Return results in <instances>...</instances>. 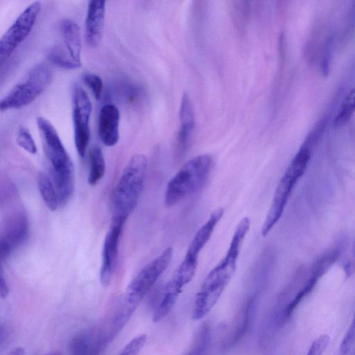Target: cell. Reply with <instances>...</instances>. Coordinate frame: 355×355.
Here are the masks:
<instances>
[{
	"label": "cell",
	"mask_w": 355,
	"mask_h": 355,
	"mask_svg": "<svg viewBox=\"0 0 355 355\" xmlns=\"http://www.w3.org/2000/svg\"><path fill=\"white\" fill-rule=\"evenodd\" d=\"M49 60L58 67L65 69H75L81 67L69 55L62 46L58 45L52 48L48 55Z\"/></svg>",
	"instance_id": "obj_22"
},
{
	"label": "cell",
	"mask_w": 355,
	"mask_h": 355,
	"mask_svg": "<svg viewBox=\"0 0 355 355\" xmlns=\"http://www.w3.org/2000/svg\"><path fill=\"white\" fill-rule=\"evenodd\" d=\"M256 301V296H252L243 304L239 313L233 331L224 344L225 348L232 347L245 335L254 315Z\"/></svg>",
	"instance_id": "obj_18"
},
{
	"label": "cell",
	"mask_w": 355,
	"mask_h": 355,
	"mask_svg": "<svg viewBox=\"0 0 355 355\" xmlns=\"http://www.w3.org/2000/svg\"><path fill=\"white\" fill-rule=\"evenodd\" d=\"M355 87V86H354Z\"/></svg>",
	"instance_id": "obj_34"
},
{
	"label": "cell",
	"mask_w": 355,
	"mask_h": 355,
	"mask_svg": "<svg viewBox=\"0 0 355 355\" xmlns=\"http://www.w3.org/2000/svg\"><path fill=\"white\" fill-rule=\"evenodd\" d=\"M48 355H59V354H57V353H53V354H48Z\"/></svg>",
	"instance_id": "obj_33"
},
{
	"label": "cell",
	"mask_w": 355,
	"mask_h": 355,
	"mask_svg": "<svg viewBox=\"0 0 355 355\" xmlns=\"http://www.w3.org/2000/svg\"><path fill=\"white\" fill-rule=\"evenodd\" d=\"M16 142L27 153L31 155L37 153V148L35 140L26 128L22 126L17 130Z\"/></svg>",
	"instance_id": "obj_24"
},
{
	"label": "cell",
	"mask_w": 355,
	"mask_h": 355,
	"mask_svg": "<svg viewBox=\"0 0 355 355\" xmlns=\"http://www.w3.org/2000/svg\"><path fill=\"white\" fill-rule=\"evenodd\" d=\"M333 38L329 37L325 42L321 60V71L324 76L329 73V66L331 60Z\"/></svg>",
	"instance_id": "obj_29"
},
{
	"label": "cell",
	"mask_w": 355,
	"mask_h": 355,
	"mask_svg": "<svg viewBox=\"0 0 355 355\" xmlns=\"http://www.w3.org/2000/svg\"><path fill=\"white\" fill-rule=\"evenodd\" d=\"M105 17V1L92 0L88 3L85 19V41L88 46L96 47L101 43Z\"/></svg>",
	"instance_id": "obj_16"
},
{
	"label": "cell",
	"mask_w": 355,
	"mask_h": 355,
	"mask_svg": "<svg viewBox=\"0 0 355 355\" xmlns=\"http://www.w3.org/2000/svg\"><path fill=\"white\" fill-rule=\"evenodd\" d=\"M28 234L27 218L21 212L13 216L8 222L5 236L0 243V259L2 263L16 248L24 242Z\"/></svg>",
	"instance_id": "obj_13"
},
{
	"label": "cell",
	"mask_w": 355,
	"mask_h": 355,
	"mask_svg": "<svg viewBox=\"0 0 355 355\" xmlns=\"http://www.w3.org/2000/svg\"><path fill=\"white\" fill-rule=\"evenodd\" d=\"M37 186L47 208L51 211H56L60 204L55 186L51 176L44 172H40L38 175Z\"/></svg>",
	"instance_id": "obj_20"
},
{
	"label": "cell",
	"mask_w": 355,
	"mask_h": 355,
	"mask_svg": "<svg viewBox=\"0 0 355 355\" xmlns=\"http://www.w3.org/2000/svg\"><path fill=\"white\" fill-rule=\"evenodd\" d=\"M42 4L33 1L17 17L0 40V61L5 62L32 31L40 12Z\"/></svg>",
	"instance_id": "obj_9"
},
{
	"label": "cell",
	"mask_w": 355,
	"mask_h": 355,
	"mask_svg": "<svg viewBox=\"0 0 355 355\" xmlns=\"http://www.w3.org/2000/svg\"><path fill=\"white\" fill-rule=\"evenodd\" d=\"M209 154L198 155L187 162L168 182L164 204L171 207L200 190L205 184L213 166Z\"/></svg>",
	"instance_id": "obj_4"
},
{
	"label": "cell",
	"mask_w": 355,
	"mask_h": 355,
	"mask_svg": "<svg viewBox=\"0 0 355 355\" xmlns=\"http://www.w3.org/2000/svg\"><path fill=\"white\" fill-rule=\"evenodd\" d=\"M10 292L8 284L4 277L2 266L0 270V295L2 299L6 298Z\"/></svg>",
	"instance_id": "obj_30"
},
{
	"label": "cell",
	"mask_w": 355,
	"mask_h": 355,
	"mask_svg": "<svg viewBox=\"0 0 355 355\" xmlns=\"http://www.w3.org/2000/svg\"><path fill=\"white\" fill-rule=\"evenodd\" d=\"M148 160L143 154L133 155L125 166L112 196L113 218L126 221L136 207L146 175Z\"/></svg>",
	"instance_id": "obj_3"
},
{
	"label": "cell",
	"mask_w": 355,
	"mask_h": 355,
	"mask_svg": "<svg viewBox=\"0 0 355 355\" xmlns=\"http://www.w3.org/2000/svg\"><path fill=\"white\" fill-rule=\"evenodd\" d=\"M172 257L173 248L168 247L147 263L130 282L119 304L133 313L146 294L169 266Z\"/></svg>",
	"instance_id": "obj_6"
},
{
	"label": "cell",
	"mask_w": 355,
	"mask_h": 355,
	"mask_svg": "<svg viewBox=\"0 0 355 355\" xmlns=\"http://www.w3.org/2000/svg\"><path fill=\"white\" fill-rule=\"evenodd\" d=\"M223 214V207L214 210L191 240L184 259L171 278L181 288H183L193 279L197 269L199 254L209 241Z\"/></svg>",
	"instance_id": "obj_8"
},
{
	"label": "cell",
	"mask_w": 355,
	"mask_h": 355,
	"mask_svg": "<svg viewBox=\"0 0 355 355\" xmlns=\"http://www.w3.org/2000/svg\"><path fill=\"white\" fill-rule=\"evenodd\" d=\"M105 172V162L101 148L95 146L89 153V172L88 183L96 185L103 177Z\"/></svg>",
	"instance_id": "obj_21"
},
{
	"label": "cell",
	"mask_w": 355,
	"mask_h": 355,
	"mask_svg": "<svg viewBox=\"0 0 355 355\" xmlns=\"http://www.w3.org/2000/svg\"><path fill=\"white\" fill-rule=\"evenodd\" d=\"M60 29L63 40V48L75 62L81 64L82 41L79 26L73 20L61 21Z\"/></svg>",
	"instance_id": "obj_17"
},
{
	"label": "cell",
	"mask_w": 355,
	"mask_h": 355,
	"mask_svg": "<svg viewBox=\"0 0 355 355\" xmlns=\"http://www.w3.org/2000/svg\"><path fill=\"white\" fill-rule=\"evenodd\" d=\"M37 125L40 132L46 154L51 164V179L55 186L59 198L69 201L75 187L73 162L64 148L59 135L46 119L37 118Z\"/></svg>",
	"instance_id": "obj_2"
},
{
	"label": "cell",
	"mask_w": 355,
	"mask_h": 355,
	"mask_svg": "<svg viewBox=\"0 0 355 355\" xmlns=\"http://www.w3.org/2000/svg\"><path fill=\"white\" fill-rule=\"evenodd\" d=\"M26 350L23 347H16L10 351L6 355H25Z\"/></svg>",
	"instance_id": "obj_32"
},
{
	"label": "cell",
	"mask_w": 355,
	"mask_h": 355,
	"mask_svg": "<svg viewBox=\"0 0 355 355\" xmlns=\"http://www.w3.org/2000/svg\"><path fill=\"white\" fill-rule=\"evenodd\" d=\"M125 223L121 220L112 219V226L105 236L100 270V282L103 286H107L111 282L114 271L119 240Z\"/></svg>",
	"instance_id": "obj_11"
},
{
	"label": "cell",
	"mask_w": 355,
	"mask_h": 355,
	"mask_svg": "<svg viewBox=\"0 0 355 355\" xmlns=\"http://www.w3.org/2000/svg\"><path fill=\"white\" fill-rule=\"evenodd\" d=\"M345 269L347 277L351 276L355 272V243L352 257L349 259L347 263H346Z\"/></svg>",
	"instance_id": "obj_31"
},
{
	"label": "cell",
	"mask_w": 355,
	"mask_h": 355,
	"mask_svg": "<svg viewBox=\"0 0 355 355\" xmlns=\"http://www.w3.org/2000/svg\"><path fill=\"white\" fill-rule=\"evenodd\" d=\"M312 148L302 144L280 179L271 205L263 223L261 234L266 236L282 217L287 201L298 180L304 173Z\"/></svg>",
	"instance_id": "obj_5"
},
{
	"label": "cell",
	"mask_w": 355,
	"mask_h": 355,
	"mask_svg": "<svg viewBox=\"0 0 355 355\" xmlns=\"http://www.w3.org/2000/svg\"><path fill=\"white\" fill-rule=\"evenodd\" d=\"M108 344L102 328L86 329L76 334L69 343L70 355H101Z\"/></svg>",
	"instance_id": "obj_12"
},
{
	"label": "cell",
	"mask_w": 355,
	"mask_h": 355,
	"mask_svg": "<svg viewBox=\"0 0 355 355\" xmlns=\"http://www.w3.org/2000/svg\"><path fill=\"white\" fill-rule=\"evenodd\" d=\"M146 334H139L132 338L116 355H139L145 345Z\"/></svg>",
	"instance_id": "obj_25"
},
{
	"label": "cell",
	"mask_w": 355,
	"mask_h": 355,
	"mask_svg": "<svg viewBox=\"0 0 355 355\" xmlns=\"http://www.w3.org/2000/svg\"><path fill=\"white\" fill-rule=\"evenodd\" d=\"M51 69L45 64L34 66L24 81L17 85L0 102L1 112L19 109L34 101L50 85Z\"/></svg>",
	"instance_id": "obj_7"
},
{
	"label": "cell",
	"mask_w": 355,
	"mask_h": 355,
	"mask_svg": "<svg viewBox=\"0 0 355 355\" xmlns=\"http://www.w3.org/2000/svg\"><path fill=\"white\" fill-rule=\"evenodd\" d=\"M92 105L83 88L75 85L72 92V118L74 142L78 154L84 157L90 139L89 120Z\"/></svg>",
	"instance_id": "obj_10"
},
{
	"label": "cell",
	"mask_w": 355,
	"mask_h": 355,
	"mask_svg": "<svg viewBox=\"0 0 355 355\" xmlns=\"http://www.w3.org/2000/svg\"><path fill=\"white\" fill-rule=\"evenodd\" d=\"M83 80L92 91L95 98L99 99L103 92V83L102 78L95 73H87L83 76Z\"/></svg>",
	"instance_id": "obj_26"
},
{
	"label": "cell",
	"mask_w": 355,
	"mask_h": 355,
	"mask_svg": "<svg viewBox=\"0 0 355 355\" xmlns=\"http://www.w3.org/2000/svg\"><path fill=\"white\" fill-rule=\"evenodd\" d=\"M210 341V327L207 324H204L198 331L192 347L187 355H207Z\"/></svg>",
	"instance_id": "obj_23"
},
{
	"label": "cell",
	"mask_w": 355,
	"mask_h": 355,
	"mask_svg": "<svg viewBox=\"0 0 355 355\" xmlns=\"http://www.w3.org/2000/svg\"><path fill=\"white\" fill-rule=\"evenodd\" d=\"M330 342L329 336L324 334L318 337L310 346L306 355H322Z\"/></svg>",
	"instance_id": "obj_28"
},
{
	"label": "cell",
	"mask_w": 355,
	"mask_h": 355,
	"mask_svg": "<svg viewBox=\"0 0 355 355\" xmlns=\"http://www.w3.org/2000/svg\"><path fill=\"white\" fill-rule=\"evenodd\" d=\"M179 118L180 125L175 144V157L178 160L182 159L187 151L195 125L193 106L187 94L181 100Z\"/></svg>",
	"instance_id": "obj_14"
},
{
	"label": "cell",
	"mask_w": 355,
	"mask_h": 355,
	"mask_svg": "<svg viewBox=\"0 0 355 355\" xmlns=\"http://www.w3.org/2000/svg\"><path fill=\"white\" fill-rule=\"evenodd\" d=\"M182 291V288L175 284L171 279L166 284L162 297L153 311V322L160 321L170 313Z\"/></svg>",
	"instance_id": "obj_19"
},
{
	"label": "cell",
	"mask_w": 355,
	"mask_h": 355,
	"mask_svg": "<svg viewBox=\"0 0 355 355\" xmlns=\"http://www.w3.org/2000/svg\"><path fill=\"white\" fill-rule=\"evenodd\" d=\"M250 225V219L247 216L238 223L225 255L208 273L196 295L195 304L199 309L210 311L231 281Z\"/></svg>",
	"instance_id": "obj_1"
},
{
	"label": "cell",
	"mask_w": 355,
	"mask_h": 355,
	"mask_svg": "<svg viewBox=\"0 0 355 355\" xmlns=\"http://www.w3.org/2000/svg\"><path fill=\"white\" fill-rule=\"evenodd\" d=\"M355 345V314L340 345V353L342 355H347Z\"/></svg>",
	"instance_id": "obj_27"
},
{
	"label": "cell",
	"mask_w": 355,
	"mask_h": 355,
	"mask_svg": "<svg viewBox=\"0 0 355 355\" xmlns=\"http://www.w3.org/2000/svg\"><path fill=\"white\" fill-rule=\"evenodd\" d=\"M120 112L112 103L103 105L98 120V133L101 142L107 147L115 146L119 139Z\"/></svg>",
	"instance_id": "obj_15"
}]
</instances>
